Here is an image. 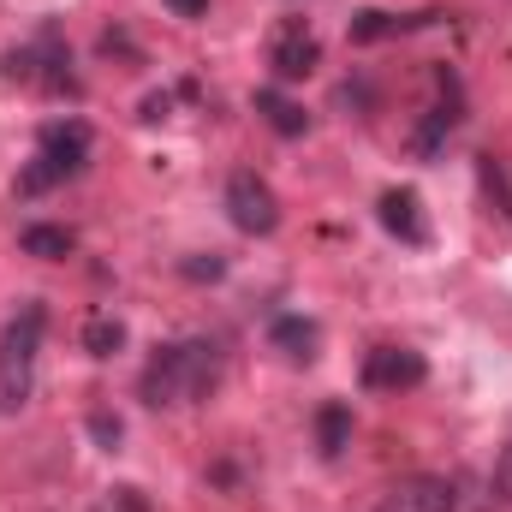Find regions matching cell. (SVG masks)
Here are the masks:
<instances>
[{"instance_id":"cell-1","label":"cell","mask_w":512,"mask_h":512,"mask_svg":"<svg viewBox=\"0 0 512 512\" xmlns=\"http://www.w3.org/2000/svg\"><path fill=\"white\" fill-rule=\"evenodd\" d=\"M221 387V340L209 334H191V340H173V346H155L143 376H137V393L143 405L167 411V405H191V399H209Z\"/></svg>"},{"instance_id":"cell-2","label":"cell","mask_w":512,"mask_h":512,"mask_svg":"<svg viewBox=\"0 0 512 512\" xmlns=\"http://www.w3.org/2000/svg\"><path fill=\"white\" fill-rule=\"evenodd\" d=\"M48 334V304H18V316L0 328V417H18L36 393V358Z\"/></svg>"},{"instance_id":"cell-3","label":"cell","mask_w":512,"mask_h":512,"mask_svg":"<svg viewBox=\"0 0 512 512\" xmlns=\"http://www.w3.org/2000/svg\"><path fill=\"white\" fill-rule=\"evenodd\" d=\"M90 149H96V137H90L84 120H54V126H42L30 167L18 173V197H48V191L72 185V179L90 167Z\"/></svg>"},{"instance_id":"cell-4","label":"cell","mask_w":512,"mask_h":512,"mask_svg":"<svg viewBox=\"0 0 512 512\" xmlns=\"http://www.w3.org/2000/svg\"><path fill=\"white\" fill-rule=\"evenodd\" d=\"M6 72L24 78V84H42L48 96H78V78H72V48L60 42V30H42L30 48L6 54Z\"/></svg>"},{"instance_id":"cell-5","label":"cell","mask_w":512,"mask_h":512,"mask_svg":"<svg viewBox=\"0 0 512 512\" xmlns=\"http://www.w3.org/2000/svg\"><path fill=\"white\" fill-rule=\"evenodd\" d=\"M227 221L245 233V239H268L274 227H280V197H274V185L251 173V167H239L233 179H227Z\"/></svg>"},{"instance_id":"cell-6","label":"cell","mask_w":512,"mask_h":512,"mask_svg":"<svg viewBox=\"0 0 512 512\" xmlns=\"http://www.w3.org/2000/svg\"><path fill=\"white\" fill-rule=\"evenodd\" d=\"M316 66H322V42H316V30H310L304 18L274 24V36H268V72H274V84H304Z\"/></svg>"},{"instance_id":"cell-7","label":"cell","mask_w":512,"mask_h":512,"mask_svg":"<svg viewBox=\"0 0 512 512\" xmlns=\"http://www.w3.org/2000/svg\"><path fill=\"white\" fill-rule=\"evenodd\" d=\"M376 512H459V483H453V477H435V471L399 477L382 495Z\"/></svg>"},{"instance_id":"cell-8","label":"cell","mask_w":512,"mask_h":512,"mask_svg":"<svg viewBox=\"0 0 512 512\" xmlns=\"http://www.w3.org/2000/svg\"><path fill=\"white\" fill-rule=\"evenodd\" d=\"M423 382H429V364L411 346H376L364 358V387L370 393H411V387H423Z\"/></svg>"},{"instance_id":"cell-9","label":"cell","mask_w":512,"mask_h":512,"mask_svg":"<svg viewBox=\"0 0 512 512\" xmlns=\"http://www.w3.org/2000/svg\"><path fill=\"white\" fill-rule=\"evenodd\" d=\"M459 120H465V96H459V78L453 72H441V102L423 114V126H417V137H411V149L417 155H435L453 131H459Z\"/></svg>"},{"instance_id":"cell-10","label":"cell","mask_w":512,"mask_h":512,"mask_svg":"<svg viewBox=\"0 0 512 512\" xmlns=\"http://www.w3.org/2000/svg\"><path fill=\"white\" fill-rule=\"evenodd\" d=\"M382 227L399 239V245H429V221H423V203H417V191H405V185H393L382 191Z\"/></svg>"},{"instance_id":"cell-11","label":"cell","mask_w":512,"mask_h":512,"mask_svg":"<svg viewBox=\"0 0 512 512\" xmlns=\"http://www.w3.org/2000/svg\"><path fill=\"white\" fill-rule=\"evenodd\" d=\"M268 346H274L286 364H310V358H316V346H322V328H316L310 316L286 310V316H274V322H268Z\"/></svg>"},{"instance_id":"cell-12","label":"cell","mask_w":512,"mask_h":512,"mask_svg":"<svg viewBox=\"0 0 512 512\" xmlns=\"http://www.w3.org/2000/svg\"><path fill=\"white\" fill-rule=\"evenodd\" d=\"M251 102H256V114L268 120V131H274V137H304V131H310V114H304L286 90H256Z\"/></svg>"},{"instance_id":"cell-13","label":"cell","mask_w":512,"mask_h":512,"mask_svg":"<svg viewBox=\"0 0 512 512\" xmlns=\"http://www.w3.org/2000/svg\"><path fill=\"white\" fill-rule=\"evenodd\" d=\"M346 447H352V405L328 399V405L316 411V453H322V459H340Z\"/></svg>"},{"instance_id":"cell-14","label":"cell","mask_w":512,"mask_h":512,"mask_svg":"<svg viewBox=\"0 0 512 512\" xmlns=\"http://www.w3.org/2000/svg\"><path fill=\"white\" fill-rule=\"evenodd\" d=\"M18 245L24 256H36V262H60V256H72V227H48V221H30L24 233H18Z\"/></svg>"},{"instance_id":"cell-15","label":"cell","mask_w":512,"mask_h":512,"mask_svg":"<svg viewBox=\"0 0 512 512\" xmlns=\"http://www.w3.org/2000/svg\"><path fill=\"white\" fill-rule=\"evenodd\" d=\"M84 352H90V358L126 352V322H120V316H90V322H84Z\"/></svg>"},{"instance_id":"cell-16","label":"cell","mask_w":512,"mask_h":512,"mask_svg":"<svg viewBox=\"0 0 512 512\" xmlns=\"http://www.w3.org/2000/svg\"><path fill=\"white\" fill-rule=\"evenodd\" d=\"M411 30V18H393V12H358L352 18V42H382V36H399Z\"/></svg>"},{"instance_id":"cell-17","label":"cell","mask_w":512,"mask_h":512,"mask_svg":"<svg viewBox=\"0 0 512 512\" xmlns=\"http://www.w3.org/2000/svg\"><path fill=\"white\" fill-rule=\"evenodd\" d=\"M90 435H96V447H108V453H114V447L126 441V423H120L114 411H90Z\"/></svg>"},{"instance_id":"cell-18","label":"cell","mask_w":512,"mask_h":512,"mask_svg":"<svg viewBox=\"0 0 512 512\" xmlns=\"http://www.w3.org/2000/svg\"><path fill=\"white\" fill-rule=\"evenodd\" d=\"M96 512H149V501H143L137 489H108V501H102Z\"/></svg>"},{"instance_id":"cell-19","label":"cell","mask_w":512,"mask_h":512,"mask_svg":"<svg viewBox=\"0 0 512 512\" xmlns=\"http://www.w3.org/2000/svg\"><path fill=\"white\" fill-rule=\"evenodd\" d=\"M495 495L512 507V435H507V447H501V459H495Z\"/></svg>"},{"instance_id":"cell-20","label":"cell","mask_w":512,"mask_h":512,"mask_svg":"<svg viewBox=\"0 0 512 512\" xmlns=\"http://www.w3.org/2000/svg\"><path fill=\"white\" fill-rule=\"evenodd\" d=\"M185 274H191V280H221V274H227V262H221V256H191V262H185Z\"/></svg>"},{"instance_id":"cell-21","label":"cell","mask_w":512,"mask_h":512,"mask_svg":"<svg viewBox=\"0 0 512 512\" xmlns=\"http://www.w3.org/2000/svg\"><path fill=\"white\" fill-rule=\"evenodd\" d=\"M167 108H173V96H149L143 102V120H167Z\"/></svg>"},{"instance_id":"cell-22","label":"cell","mask_w":512,"mask_h":512,"mask_svg":"<svg viewBox=\"0 0 512 512\" xmlns=\"http://www.w3.org/2000/svg\"><path fill=\"white\" fill-rule=\"evenodd\" d=\"M167 6H173L179 18H203V12H209V0H167Z\"/></svg>"}]
</instances>
